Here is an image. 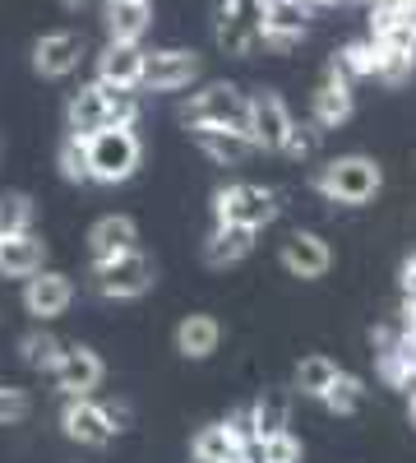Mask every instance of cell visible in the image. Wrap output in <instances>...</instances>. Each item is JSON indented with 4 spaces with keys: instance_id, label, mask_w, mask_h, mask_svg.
Instances as JSON below:
<instances>
[{
    "instance_id": "1",
    "label": "cell",
    "mask_w": 416,
    "mask_h": 463,
    "mask_svg": "<svg viewBox=\"0 0 416 463\" xmlns=\"http://www.w3.org/2000/svg\"><path fill=\"white\" fill-rule=\"evenodd\" d=\"M139 158H143V148H139L134 126H106V130L88 135V176L102 181V185L130 181Z\"/></svg>"
},
{
    "instance_id": "2",
    "label": "cell",
    "mask_w": 416,
    "mask_h": 463,
    "mask_svg": "<svg viewBox=\"0 0 416 463\" xmlns=\"http://www.w3.org/2000/svg\"><path fill=\"white\" fill-rule=\"evenodd\" d=\"M185 126H213V130H250V98L236 84H208L204 93L190 98L185 107Z\"/></svg>"
},
{
    "instance_id": "3",
    "label": "cell",
    "mask_w": 416,
    "mask_h": 463,
    "mask_svg": "<svg viewBox=\"0 0 416 463\" xmlns=\"http://www.w3.org/2000/svg\"><path fill=\"white\" fill-rule=\"evenodd\" d=\"M380 163L365 158V153H347V158H333L324 172H319V190L328 200H343V204H365L374 200L380 190Z\"/></svg>"
},
{
    "instance_id": "4",
    "label": "cell",
    "mask_w": 416,
    "mask_h": 463,
    "mask_svg": "<svg viewBox=\"0 0 416 463\" xmlns=\"http://www.w3.org/2000/svg\"><path fill=\"white\" fill-rule=\"evenodd\" d=\"M93 288L102 297H116V301L143 297L148 288H153V260L139 255L134 246L111 255V260H93Z\"/></svg>"
},
{
    "instance_id": "5",
    "label": "cell",
    "mask_w": 416,
    "mask_h": 463,
    "mask_svg": "<svg viewBox=\"0 0 416 463\" xmlns=\"http://www.w3.org/2000/svg\"><path fill=\"white\" fill-rule=\"evenodd\" d=\"M217 222H241V227H263V222H273L278 218V200H273V190H263V185H226L217 190Z\"/></svg>"
},
{
    "instance_id": "6",
    "label": "cell",
    "mask_w": 416,
    "mask_h": 463,
    "mask_svg": "<svg viewBox=\"0 0 416 463\" xmlns=\"http://www.w3.org/2000/svg\"><path fill=\"white\" fill-rule=\"evenodd\" d=\"M259 14L263 0H222L217 10V47L226 56H250L259 43Z\"/></svg>"
},
{
    "instance_id": "7",
    "label": "cell",
    "mask_w": 416,
    "mask_h": 463,
    "mask_svg": "<svg viewBox=\"0 0 416 463\" xmlns=\"http://www.w3.org/2000/svg\"><path fill=\"white\" fill-rule=\"evenodd\" d=\"M199 80V56L185 52V47H167V52H143V89L148 93H176V89H190Z\"/></svg>"
},
{
    "instance_id": "8",
    "label": "cell",
    "mask_w": 416,
    "mask_h": 463,
    "mask_svg": "<svg viewBox=\"0 0 416 463\" xmlns=\"http://www.w3.org/2000/svg\"><path fill=\"white\" fill-rule=\"evenodd\" d=\"M310 28V0H263L259 14V43H269L278 52L296 47Z\"/></svg>"
},
{
    "instance_id": "9",
    "label": "cell",
    "mask_w": 416,
    "mask_h": 463,
    "mask_svg": "<svg viewBox=\"0 0 416 463\" xmlns=\"http://www.w3.org/2000/svg\"><path fill=\"white\" fill-rule=\"evenodd\" d=\"M60 431L69 440L88 445V449H102V445H111V436H116V427L106 421V408L88 403V394H69V403L60 412Z\"/></svg>"
},
{
    "instance_id": "10",
    "label": "cell",
    "mask_w": 416,
    "mask_h": 463,
    "mask_svg": "<svg viewBox=\"0 0 416 463\" xmlns=\"http://www.w3.org/2000/svg\"><path fill=\"white\" fill-rule=\"evenodd\" d=\"M121 89H111V84H84L79 93L69 98L65 107V126L69 135H93V130H106L111 126V102H116Z\"/></svg>"
},
{
    "instance_id": "11",
    "label": "cell",
    "mask_w": 416,
    "mask_h": 463,
    "mask_svg": "<svg viewBox=\"0 0 416 463\" xmlns=\"http://www.w3.org/2000/svg\"><path fill=\"white\" fill-rule=\"evenodd\" d=\"M287 130H291V111H287V102L273 93V89H259L254 98H250V139H254V148H282V139H287Z\"/></svg>"
},
{
    "instance_id": "12",
    "label": "cell",
    "mask_w": 416,
    "mask_h": 463,
    "mask_svg": "<svg viewBox=\"0 0 416 463\" xmlns=\"http://www.w3.org/2000/svg\"><path fill=\"white\" fill-rule=\"evenodd\" d=\"M79 56H84L79 33H47V37H37V47H32V70L42 74V80H65V74L79 70Z\"/></svg>"
},
{
    "instance_id": "13",
    "label": "cell",
    "mask_w": 416,
    "mask_h": 463,
    "mask_svg": "<svg viewBox=\"0 0 416 463\" xmlns=\"http://www.w3.org/2000/svg\"><path fill=\"white\" fill-rule=\"evenodd\" d=\"M51 375L65 394H93L102 384V357L84 343H69V347H60V362L51 366Z\"/></svg>"
},
{
    "instance_id": "14",
    "label": "cell",
    "mask_w": 416,
    "mask_h": 463,
    "mask_svg": "<svg viewBox=\"0 0 416 463\" xmlns=\"http://www.w3.org/2000/svg\"><path fill=\"white\" fill-rule=\"evenodd\" d=\"M69 301H74V283H69L65 274H56V269H37V274H28V288H23L28 316L51 320V316L65 311Z\"/></svg>"
},
{
    "instance_id": "15",
    "label": "cell",
    "mask_w": 416,
    "mask_h": 463,
    "mask_svg": "<svg viewBox=\"0 0 416 463\" xmlns=\"http://www.w3.org/2000/svg\"><path fill=\"white\" fill-rule=\"evenodd\" d=\"M282 264L296 279H324L333 255H328L324 237H315V232H291V237L282 241Z\"/></svg>"
},
{
    "instance_id": "16",
    "label": "cell",
    "mask_w": 416,
    "mask_h": 463,
    "mask_svg": "<svg viewBox=\"0 0 416 463\" xmlns=\"http://www.w3.org/2000/svg\"><path fill=\"white\" fill-rule=\"evenodd\" d=\"M97 80L111 89H139V80H143L139 43H106V52L97 56Z\"/></svg>"
},
{
    "instance_id": "17",
    "label": "cell",
    "mask_w": 416,
    "mask_h": 463,
    "mask_svg": "<svg viewBox=\"0 0 416 463\" xmlns=\"http://www.w3.org/2000/svg\"><path fill=\"white\" fill-rule=\"evenodd\" d=\"M148 28H153V0H106L111 43H143Z\"/></svg>"
},
{
    "instance_id": "18",
    "label": "cell",
    "mask_w": 416,
    "mask_h": 463,
    "mask_svg": "<svg viewBox=\"0 0 416 463\" xmlns=\"http://www.w3.org/2000/svg\"><path fill=\"white\" fill-rule=\"evenodd\" d=\"M134 237H139L134 218H125V213H106V218H97L93 232H88V255H93V260H111V255L130 250Z\"/></svg>"
},
{
    "instance_id": "19",
    "label": "cell",
    "mask_w": 416,
    "mask_h": 463,
    "mask_svg": "<svg viewBox=\"0 0 416 463\" xmlns=\"http://www.w3.org/2000/svg\"><path fill=\"white\" fill-rule=\"evenodd\" d=\"M347 116H352V80H343L337 70H328V80L315 93V126L333 130V126H343Z\"/></svg>"
},
{
    "instance_id": "20",
    "label": "cell",
    "mask_w": 416,
    "mask_h": 463,
    "mask_svg": "<svg viewBox=\"0 0 416 463\" xmlns=\"http://www.w3.org/2000/svg\"><path fill=\"white\" fill-rule=\"evenodd\" d=\"M250 246H254V227H241V222H217V227H213V237H208V246H204V260H208L213 269H226V264L245 260V255H250Z\"/></svg>"
},
{
    "instance_id": "21",
    "label": "cell",
    "mask_w": 416,
    "mask_h": 463,
    "mask_svg": "<svg viewBox=\"0 0 416 463\" xmlns=\"http://www.w3.org/2000/svg\"><path fill=\"white\" fill-rule=\"evenodd\" d=\"M42 269V241L32 232H14V237H0V274L5 279H28Z\"/></svg>"
},
{
    "instance_id": "22",
    "label": "cell",
    "mask_w": 416,
    "mask_h": 463,
    "mask_svg": "<svg viewBox=\"0 0 416 463\" xmlns=\"http://www.w3.org/2000/svg\"><path fill=\"white\" fill-rule=\"evenodd\" d=\"M217 338H222V329H217L213 316H185L176 325V353L190 357V362H204V357L217 353Z\"/></svg>"
},
{
    "instance_id": "23",
    "label": "cell",
    "mask_w": 416,
    "mask_h": 463,
    "mask_svg": "<svg viewBox=\"0 0 416 463\" xmlns=\"http://www.w3.org/2000/svg\"><path fill=\"white\" fill-rule=\"evenodd\" d=\"M190 449H195V463H222V458H232V454L245 449V436L232 427V421H213V427H204L195 436Z\"/></svg>"
},
{
    "instance_id": "24",
    "label": "cell",
    "mask_w": 416,
    "mask_h": 463,
    "mask_svg": "<svg viewBox=\"0 0 416 463\" xmlns=\"http://www.w3.org/2000/svg\"><path fill=\"white\" fill-rule=\"evenodd\" d=\"M195 139H199V148L208 153V158H217V163H241L245 153L254 148L250 135H241V130H213V126H199Z\"/></svg>"
},
{
    "instance_id": "25",
    "label": "cell",
    "mask_w": 416,
    "mask_h": 463,
    "mask_svg": "<svg viewBox=\"0 0 416 463\" xmlns=\"http://www.w3.org/2000/svg\"><path fill=\"white\" fill-rule=\"evenodd\" d=\"M287 421H291V403L282 394H263L259 403H250V440L287 431Z\"/></svg>"
},
{
    "instance_id": "26",
    "label": "cell",
    "mask_w": 416,
    "mask_h": 463,
    "mask_svg": "<svg viewBox=\"0 0 416 463\" xmlns=\"http://www.w3.org/2000/svg\"><path fill=\"white\" fill-rule=\"evenodd\" d=\"M374 65H380V43L365 37V43H352V47L337 52V61L328 70H337L343 80H361V74H374Z\"/></svg>"
},
{
    "instance_id": "27",
    "label": "cell",
    "mask_w": 416,
    "mask_h": 463,
    "mask_svg": "<svg viewBox=\"0 0 416 463\" xmlns=\"http://www.w3.org/2000/svg\"><path fill=\"white\" fill-rule=\"evenodd\" d=\"M60 338L51 334V329H28L23 334V343H19V353H23V362L32 366V371H51L56 362H60Z\"/></svg>"
},
{
    "instance_id": "28",
    "label": "cell",
    "mask_w": 416,
    "mask_h": 463,
    "mask_svg": "<svg viewBox=\"0 0 416 463\" xmlns=\"http://www.w3.org/2000/svg\"><path fill=\"white\" fill-rule=\"evenodd\" d=\"M324 403H328V412L352 417V412L365 403V384H361L356 375H347V371H337V375H333V384L324 390Z\"/></svg>"
},
{
    "instance_id": "29",
    "label": "cell",
    "mask_w": 416,
    "mask_h": 463,
    "mask_svg": "<svg viewBox=\"0 0 416 463\" xmlns=\"http://www.w3.org/2000/svg\"><path fill=\"white\" fill-rule=\"evenodd\" d=\"M245 454H250L254 463H300V440H296V436H287V431H278V436L250 440V445H245Z\"/></svg>"
},
{
    "instance_id": "30",
    "label": "cell",
    "mask_w": 416,
    "mask_h": 463,
    "mask_svg": "<svg viewBox=\"0 0 416 463\" xmlns=\"http://www.w3.org/2000/svg\"><path fill=\"white\" fill-rule=\"evenodd\" d=\"M333 375H337V366L328 362V357H306L296 366V390L306 394V399H324V390L333 384Z\"/></svg>"
},
{
    "instance_id": "31",
    "label": "cell",
    "mask_w": 416,
    "mask_h": 463,
    "mask_svg": "<svg viewBox=\"0 0 416 463\" xmlns=\"http://www.w3.org/2000/svg\"><path fill=\"white\" fill-rule=\"evenodd\" d=\"M60 176L65 181H93L88 176V135H65V144H60Z\"/></svg>"
},
{
    "instance_id": "32",
    "label": "cell",
    "mask_w": 416,
    "mask_h": 463,
    "mask_svg": "<svg viewBox=\"0 0 416 463\" xmlns=\"http://www.w3.org/2000/svg\"><path fill=\"white\" fill-rule=\"evenodd\" d=\"M28 218H32V200L23 195V190H10V195H0V237L28 232Z\"/></svg>"
},
{
    "instance_id": "33",
    "label": "cell",
    "mask_w": 416,
    "mask_h": 463,
    "mask_svg": "<svg viewBox=\"0 0 416 463\" xmlns=\"http://www.w3.org/2000/svg\"><path fill=\"white\" fill-rule=\"evenodd\" d=\"M319 126H296L291 121V130H287V139H282V148L278 153H287V158H310V153L319 148Z\"/></svg>"
},
{
    "instance_id": "34",
    "label": "cell",
    "mask_w": 416,
    "mask_h": 463,
    "mask_svg": "<svg viewBox=\"0 0 416 463\" xmlns=\"http://www.w3.org/2000/svg\"><path fill=\"white\" fill-rule=\"evenodd\" d=\"M28 412H32L28 390H19V384H5V380H0V421H23Z\"/></svg>"
},
{
    "instance_id": "35",
    "label": "cell",
    "mask_w": 416,
    "mask_h": 463,
    "mask_svg": "<svg viewBox=\"0 0 416 463\" xmlns=\"http://www.w3.org/2000/svg\"><path fill=\"white\" fill-rule=\"evenodd\" d=\"M402 288L416 297V260H407V269H402Z\"/></svg>"
},
{
    "instance_id": "36",
    "label": "cell",
    "mask_w": 416,
    "mask_h": 463,
    "mask_svg": "<svg viewBox=\"0 0 416 463\" xmlns=\"http://www.w3.org/2000/svg\"><path fill=\"white\" fill-rule=\"evenodd\" d=\"M222 463H254V458H250V454L241 449V454H232V458H222Z\"/></svg>"
},
{
    "instance_id": "37",
    "label": "cell",
    "mask_w": 416,
    "mask_h": 463,
    "mask_svg": "<svg viewBox=\"0 0 416 463\" xmlns=\"http://www.w3.org/2000/svg\"><path fill=\"white\" fill-rule=\"evenodd\" d=\"M60 5H65V10H84V5H88V0H60Z\"/></svg>"
}]
</instances>
